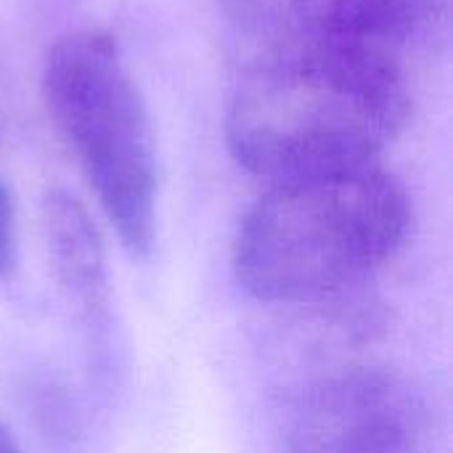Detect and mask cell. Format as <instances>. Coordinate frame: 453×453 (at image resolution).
I'll use <instances>...</instances> for the list:
<instances>
[{"instance_id":"cell-1","label":"cell","mask_w":453,"mask_h":453,"mask_svg":"<svg viewBox=\"0 0 453 453\" xmlns=\"http://www.w3.org/2000/svg\"><path fill=\"white\" fill-rule=\"evenodd\" d=\"M411 96L398 56L366 48H273L239 80L226 143L268 183L377 165L406 127Z\"/></svg>"},{"instance_id":"cell-2","label":"cell","mask_w":453,"mask_h":453,"mask_svg":"<svg viewBox=\"0 0 453 453\" xmlns=\"http://www.w3.org/2000/svg\"><path fill=\"white\" fill-rule=\"evenodd\" d=\"M411 199L380 165L276 180L244 212L231 268L271 305H326L353 295L411 234Z\"/></svg>"},{"instance_id":"cell-3","label":"cell","mask_w":453,"mask_h":453,"mask_svg":"<svg viewBox=\"0 0 453 453\" xmlns=\"http://www.w3.org/2000/svg\"><path fill=\"white\" fill-rule=\"evenodd\" d=\"M40 88L119 244L149 257L159 204L154 130L117 40L101 29L61 37L45 56Z\"/></svg>"},{"instance_id":"cell-4","label":"cell","mask_w":453,"mask_h":453,"mask_svg":"<svg viewBox=\"0 0 453 453\" xmlns=\"http://www.w3.org/2000/svg\"><path fill=\"white\" fill-rule=\"evenodd\" d=\"M284 453H430L427 409L398 374L348 369L303 395Z\"/></svg>"},{"instance_id":"cell-5","label":"cell","mask_w":453,"mask_h":453,"mask_svg":"<svg viewBox=\"0 0 453 453\" xmlns=\"http://www.w3.org/2000/svg\"><path fill=\"white\" fill-rule=\"evenodd\" d=\"M247 35L273 48L332 45L398 56L443 32L446 0H218Z\"/></svg>"},{"instance_id":"cell-6","label":"cell","mask_w":453,"mask_h":453,"mask_svg":"<svg viewBox=\"0 0 453 453\" xmlns=\"http://www.w3.org/2000/svg\"><path fill=\"white\" fill-rule=\"evenodd\" d=\"M40 231L50 273L96 345L111 316L104 236L88 207L66 188H50L42 196Z\"/></svg>"},{"instance_id":"cell-7","label":"cell","mask_w":453,"mask_h":453,"mask_svg":"<svg viewBox=\"0 0 453 453\" xmlns=\"http://www.w3.org/2000/svg\"><path fill=\"white\" fill-rule=\"evenodd\" d=\"M19 260V218L8 186L0 180V281L8 279Z\"/></svg>"},{"instance_id":"cell-8","label":"cell","mask_w":453,"mask_h":453,"mask_svg":"<svg viewBox=\"0 0 453 453\" xmlns=\"http://www.w3.org/2000/svg\"><path fill=\"white\" fill-rule=\"evenodd\" d=\"M0 453H24L21 446L16 443V438L11 435V430L3 425H0Z\"/></svg>"}]
</instances>
